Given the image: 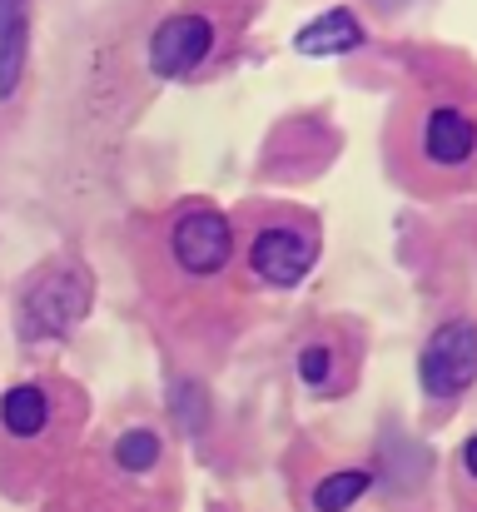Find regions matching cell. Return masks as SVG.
Returning <instances> with one entry per match:
<instances>
[{"label":"cell","mask_w":477,"mask_h":512,"mask_svg":"<svg viewBox=\"0 0 477 512\" xmlns=\"http://www.w3.org/2000/svg\"><path fill=\"white\" fill-rule=\"evenodd\" d=\"M174 418H179L184 433L204 428V393H199V383H179L174 388Z\"/></svg>","instance_id":"13"},{"label":"cell","mask_w":477,"mask_h":512,"mask_svg":"<svg viewBox=\"0 0 477 512\" xmlns=\"http://www.w3.org/2000/svg\"><path fill=\"white\" fill-rule=\"evenodd\" d=\"M418 383L428 398H458L477 383V324L473 319H453L443 324L433 339L423 343L418 358Z\"/></svg>","instance_id":"2"},{"label":"cell","mask_w":477,"mask_h":512,"mask_svg":"<svg viewBox=\"0 0 477 512\" xmlns=\"http://www.w3.org/2000/svg\"><path fill=\"white\" fill-rule=\"evenodd\" d=\"M169 254L189 279H209L234 259V224L219 209H189L179 214V224L169 229Z\"/></svg>","instance_id":"3"},{"label":"cell","mask_w":477,"mask_h":512,"mask_svg":"<svg viewBox=\"0 0 477 512\" xmlns=\"http://www.w3.org/2000/svg\"><path fill=\"white\" fill-rule=\"evenodd\" d=\"M294 45H299L304 55H348V50L363 45V25H358V15H353L348 5H333V10H323L318 20H309V25L299 30Z\"/></svg>","instance_id":"8"},{"label":"cell","mask_w":477,"mask_h":512,"mask_svg":"<svg viewBox=\"0 0 477 512\" xmlns=\"http://www.w3.org/2000/svg\"><path fill=\"white\" fill-rule=\"evenodd\" d=\"M0 423H5V433L10 438H40L45 428H50V393L40 388V383H20V388H10L5 398H0Z\"/></svg>","instance_id":"9"},{"label":"cell","mask_w":477,"mask_h":512,"mask_svg":"<svg viewBox=\"0 0 477 512\" xmlns=\"http://www.w3.org/2000/svg\"><path fill=\"white\" fill-rule=\"evenodd\" d=\"M115 463L125 468V473H150L159 463V433L150 428H130V433H120V443H115Z\"/></svg>","instance_id":"11"},{"label":"cell","mask_w":477,"mask_h":512,"mask_svg":"<svg viewBox=\"0 0 477 512\" xmlns=\"http://www.w3.org/2000/svg\"><path fill=\"white\" fill-rule=\"evenodd\" d=\"M333 363H338V353H333L328 343H309V348L299 353V378H304L309 388H333Z\"/></svg>","instance_id":"12"},{"label":"cell","mask_w":477,"mask_h":512,"mask_svg":"<svg viewBox=\"0 0 477 512\" xmlns=\"http://www.w3.org/2000/svg\"><path fill=\"white\" fill-rule=\"evenodd\" d=\"M368 483H373V473H363V468H343V473L323 478V483L314 488V508L318 512H348L363 493H368Z\"/></svg>","instance_id":"10"},{"label":"cell","mask_w":477,"mask_h":512,"mask_svg":"<svg viewBox=\"0 0 477 512\" xmlns=\"http://www.w3.org/2000/svg\"><path fill=\"white\" fill-rule=\"evenodd\" d=\"M214 50V25L204 15H169L150 35V70L159 80H179L199 70V60Z\"/></svg>","instance_id":"5"},{"label":"cell","mask_w":477,"mask_h":512,"mask_svg":"<svg viewBox=\"0 0 477 512\" xmlns=\"http://www.w3.org/2000/svg\"><path fill=\"white\" fill-rule=\"evenodd\" d=\"M418 150L428 165L438 170H463L477 155V125L473 115L453 110V105H438L423 115V135H418Z\"/></svg>","instance_id":"6"},{"label":"cell","mask_w":477,"mask_h":512,"mask_svg":"<svg viewBox=\"0 0 477 512\" xmlns=\"http://www.w3.org/2000/svg\"><path fill=\"white\" fill-rule=\"evenodd\" d=\"M318 259V239L304 224H264L249 244V269L274 284V289H294Z\"/></svg>","instance_id":"4"},{"label":"cell","mask_w":477,"mask_h":512,"mask_svg":"<svg viewBox=\"0 0 477 512\" xmlns=\"http://www.w3.org/2000/svg\"><path fill=\"white\" fill-rule=\"evenodd\" d=\"M90 299H95V284H90V269L80 264H65V269H50L45 279H35L15 309L20 319V339L40 343V339H60L70 334L85 314H90Z\"/></svg>","instance_id":"1"},{"label":"cell","mask_w":477,"mask_h":512,"mask_svg":"<svg viewBox=\"0 0 477 512\" xmlns=\"http://www.w3.org/2000/svg\"><path fill=\"white\" fill-rule=\"evenodd\" d=\"M458 468H463V483L477 488V433L463 443V453H458Z\"/></svg>","instance_id":"14"},{"label":"cell","mask_w":477,"mask_h":512,"mask_svg":"<svg viewBox=\"0 0 477 512\" xmlns=\"http://www.w3.org/2000/svg\"><path fill=\"white\" fill-rule=\"evenodd\" d=\"M30 55V0H0V100L20 90Z\"/></svg>","instance_id":"7"}]
</instances>
